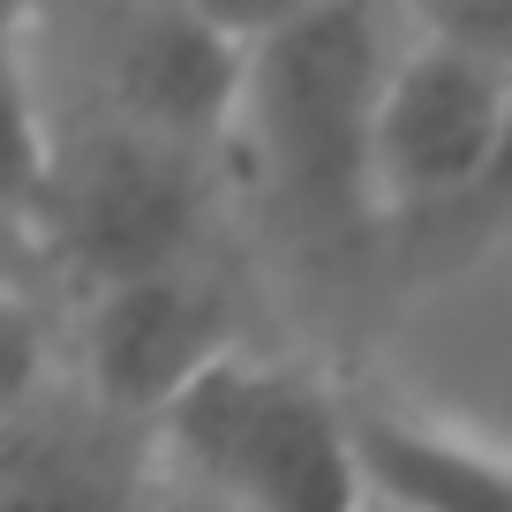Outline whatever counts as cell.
Wrapping results in <instances>:
<instances>
[{
  "label": "cell",
  "instance_id": "cell-7",
  "mask_svg": "<svg viewBox=\"0 0 512 512\" xmlns=\"http://www.w3.org/2000/svg\"><path fill=\"white\" fill-rule=\"evenodd\" d=\"M151 430L53 377L0 422V512H151Z\"/></svg>",
  "mask_w": 512,
  "mask_h": 512
},
{
  "label": "cell",
  "instance_id": "cell-12",
  "mask_svg": "<svg viewBox=\"0 0 512 512\" xmlns=\"http://www.w3.org/2000/svg\"><path fill=\"white\" fill-rule=\"evenodd\" d=\"M415 23H430L437 38L512 76V0H430V8H415Z\"/></svg>",
  "mask_w": 512,
  "mask_h": 512
},
{
  "label": "cell",
  "instance_id": "cell-13",
  "mask_svg": "<svg viewBox=\"0 0 512 512\" xmlns=\"http://www.w3.org/2000/svg\"><path fill=\"white\" fill-rule=\"evenodd\" d=\"M362 512H384V505H362Z\"/></svg>",
  "mask_w": 512,
  "mask_h": 512
},
{
  "label": "cell",
  "instance_id": "cell-9",
  "mask_svg": "<svg viewBox=\"0 0 512 512\" xmlns=\"http://www.w3.org/2000/svg\"><path fill=\"white\" fill-rule=\"evenodd\" d=\"M46 83L31 61V16L0 8V226L31 249V219L46 196Z\"/></svg>",
  "mask_w": 512,
  "mask_h": 512
},
{
  "label": "cell",
  "instance_id": "cell-4",
  "mask_svg": "<svg viewBox=\"0 0 512 512\" xmlns=\"http://www.w3.org/2000/svg\"><path fill=\"white\" fill-rule=\"evenodd\" d=\"M31 61L46 98L113 113L136 136L226 166L241 106L249 23L211 8H83V16H31Z\"/></svg>",
  "mask_w": 512,
  "mask_h": 512
},
{
  "label": "cell",
  "instance_id": "cell-8",
  "mask_svg": "<svg viewBox=\"0 0 512 512\" xmlns=\"http://www.w3.org/2000/svg\"><path fill=\"white\" fill-rule=\"evenodd\" d=\"M362 490L384 512H512V452L407 415L392 400H347Z\"/></svg>",
  "mask_w": 512,
  "mask_h": 512
},
{
  "label": "cell",
  "instance_id": "cell-11",
  "mask_svg": "<svg viewBox=\"0 0 512 512\" xmlns=\"http://www.w3.org/2000/svg\"><path fill=\"white\" fill-rule=\"evenodd\" d=\"M512 226V83H505V144H497V166H490V181H482V196L460 211V219L445 226V234L430 241L437 249V264H460V256H475V249H490L497 234Z\"/></svg>",
  "mask_w": 512,
  "mask_h": 512
},
{
  "label": "cell",
  "instance_id": "cell-2",
  "mask_svg": "<svg viewBox=\"0 0 512 512\" xmlns=\"http://www.w3.org/2000/svg\"><path fill=\"white\" fill-rule=\"evenodd\" d=\"M151 460L219 512H362L347 392L287 354L234 347L151 422Z\"/></svg>",
  "mask_w": 512,
  "mask_h": 512
},
{
  "label": "cell",
  "instance_id": "cell-10",
  "mask_svg": "<svg viewBox=\"0 0 512 512\" xmlns=\"http://www.w3.org/2000/svg\"><path fill=\"white\" fill-rule=\"evenodd\" d=\"M53 377H61V339H53L38 272L0 264V422L16 407H31Z\"/></svg>",
  "mask_w": 512,
  "mask_h": 512
},
{
  "label": "cell",
  "instance_id": "cell-6",
  "mask_svg": "<svg viewBox=\"0 0 512 512\" xmlns=\"http://www.w3.org/2000/svg\"><path fill=\"white\" fill-rule=\"evenodd\" d=\"M241 347V309L219 264H174L151 279L83 294L76 317V384L121 422L151 430L166 407Z\"/></svg>",
  "mask_w": 512,
  "mask_h": 512
},
{
  "label": "cell",
  "instance_id": "cell-3",
  "mask_svg": "<svg viewBox=\"0 0 512 512\" xmlns=\"http://www.w3.org/2000/svg\"><path fill=\"white\" fill-rule=\"evenodd\" d=\"M46 196L31 219L38 272H61L76 294L151 279L211 256L219 159L136 136L113 113L46 98Z\"/></svg>",
  "mask_w": 512,
  "mask_h": 512
},
{
  "label": "cell",
  "instance_id": "cell-1",
  "mask_svg": "<svg viewBox=\"0 0 512 512\" xmlns=\"http://www.w3.org/2000/svg\"><path fill=\"white\" fill-rule=\"evenodd\" d=\"M241 23L249 61L226 159L256 181V196L302 249H362L377 234L369 113L400 46V8H287Z\"/></svg>",
  "mask_w": 512,
  "mask_h": 512
},
{
  "label": "cell",
  "instance_id": "cell-5",
  "mask_svg": "<svg viewBox=\"0 0 512 512\" xmlns=\"http://www.w3.org/2000/svg\"><path fill=\"white\" fill-rule=\"evenodd\" d=\"M505 68L475 61L400 8V46L384 61L377 113H369V196L377 226L437 241L482 196L505 144Z\"/></svg>",
  "mask_w": 512,
  "mask_h": 512
}]
</instances>
